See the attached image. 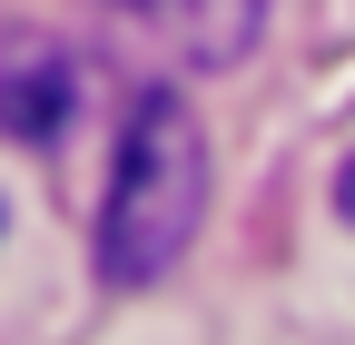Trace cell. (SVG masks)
<instances>
[{
    "mask_svg": "<svg viewBox=\"0 0 355 345\" xmlns=\"http://www.w3.org/2000/svg\"><path fill=\"white\" fill-rule=\"evenodd\" d=\"M79 118V50L40 20H0V139L50 148Z\"/></svg>",
    "mask_w": 355,
    "mask_h": 345,
    "instance_id": "obj_2",
    "label": "cell"
},
{
    "mask_svg": "<svg viewBox=\"0 0 355 345\" xmlns=\"http://www.w3.org/2000/svg\"><path fill=\"white\" fill-rule=\"evenodd\" d=\"M207 218V128L178 89H148L119 128V158H109V197H99V276L128 286H158L178 256H188Z\"/></svg>",
    "mask_w": 355,
    "mask_h": 345,
    "instance_id": "obj_1",
    "label": "cell"
},
{
    "mask_svg": "<svg viewBox=\"0 0 355 345\" xmlns=\"http://www.w3.org/2000/svg\"><path fill=\"white\" fill-rule=\"evenodd\" d=\"M336 218H345V227H355V158H345V168H336Z\"/></svg>",
    "mask_w": 355,
    "mask_h": 345,
    "instance_id": "obj_4",
    "label": "cell"
},
{
    "mask_svg": "<svg viewBox=\"0 0 355 345\" xmlns=\"http://www.w3.org/2000/svg\"><path fill=\"white\" fill-rule=\"evenodd\" d=\"M109 10H128V20H158V30H188L198 50H217V39L198 30V20H207V0H109Z\"/></svg>",
    "mask_w": 355,
    "mask_h": 345,
    "instance_id": "obj_3",
    "label": "cell"
}]
</instances>
